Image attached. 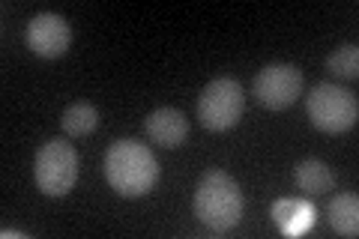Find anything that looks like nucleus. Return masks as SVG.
Here are the masks:
<instances>
[{"label": "nucleus", "mask_w": 359, "mask_h": 239, "mask_svg": "<svg viewBox=\"0 0 359 239\" xmlns=\"http://www.w3.org/2000/svg\"><path fill=\"white\" fill-rule=\"evenodd\" d=\"M105 179L120 198H144L159 179V162L147 144L120 138L105 153Z\"/></svg>", "instance_id": "nucleus-1"}, {"label": "nucleus", "mask_w": 359, "mask_h": 239, "mask_svg": "<svg viewBox=\"0 0 359 239\" xmlns=\"http://www.w3.org/2000/svg\"><path fill=\"white\" fill-rule=\"evenodd\" d=\"M195 215L210 231L224 233L243 219V191L224 170H207L195 189Z\"/></svg>", "instance_id": "nucleus-2"}, {"label": "nucleus", "mask_w": 359, "mask_h": 239, "mask_svg": "<svg viewBox=\"0 0 359 239\" xmlns=\"http://www.w3.org/2000/svg\"><path fill=\"white\" fill-rule=\"evenodd\" d=\"M33 179H36V189L45 198H63L69 195L75 179H78V153L69 141L51 138L45 141L36 158H33Z\"/></svg>", "instance_id": "nucleus-3"}, {"label": "nucleus", "mask_w": 359, "mask_h": 239, "mask_svg": "<svg viewBox=\"0 0 359 239\" xmlns=\"http://www.w3.org/2000/svg\"><path fill=\"white\" fill-rule=\"evenodd\" d=\"M306 114L314 129L327 135H341L356 126L359 105L351 90H344L339 84H318L306 96Z\"/></svg>", "instance_id": "nucleus-4"}, {"label": "nucleus", "mask_w": 359, "mask_h": 239, "mask_svg": "<svg viewBox=\"0 0 359 239\" xmlns=\"http://www.w3.org/2000/svg\"><path fill=\"white\" fill-rule=\"evenodd\" d=\"M245 111V93L233 78H216L198 96V120L207 132H228Z\"/></svg>", "instance_id": "nucleus-5"}, {"label": "nucleus", "mask_w": 359, "mask_h": 239, "mask_svg": "<svg viewBox=\"0 0 359 239\" xmlns=\"http://www.w3.org/2000/svg\"><path fill=\"white\" fill-rule=\"evenodd\" d=\"M302 93V72L294 63H269L255 75V99L269 111L290 108Z\"/></svg>", "instance_id": "nucleus-6"}, {"label": "nucleus", "mask_w": 359, "mask_h": 239, "mask_svg": "<svg viewBox=\"0 0 359 239\" xmlns=\"http://www.w3.org/2000/svg\"><path fill=\"white\" fill-rule=\"evenodd\" d=\"M27 48L36 54V57H45V60H57L69 51V42H72V30L66 25V18L57 15V13H39L30 18L27 25Z\"/></svg>", "instance_id": "nucleus-7"}, {"label": "nucleus", "mask_w": 359, "mask_h": 239, "mask_svg": "<svg viewBox=\"0 0 359 239\" xmlns=\"http://www.w3.org/2000/svg\"><path fill=\"white\" fill-rule=\"evenodd\" d=\"M144 129H147V138L156 144V146H165V150H174L186 141L189 135V120L183 111L177 108H156L147 114L144 120Z\"/></svg>", "instance_id": "nucleus-8"}, {"label": "nucleus", "mask_w": 359, "mask_h": 239, "mask_svg": "<svg viewBox=\"0 0 359 239\" xmlns=\"http://www.w3.org/2000/svg\"><path fill=\"white\" fill-rule=\"evenodd\" d=\"M273 221L278 224L282 233H302L306 227L311 224V207L306 200H297V198H282L273 203Z\"/></svg>", "instance_id": "nucleus-9"}, {"label": "nucleus", "mask_w": 359, "mask_h": 239, "mask_svg": "<svg viewBox=\"0 0 359 239\" xmlns=\"http://www.w3.org/2000/svg\"><path fill=\"white\" fill-rule=\"evenodd\" d=\"M294 179L299 191H306V195H323V191H330L335 186V174L327 162H320V158H306V162H299L297 170H294Z\"/></svg>", "instance_id": "nucleus-10"}, {"label": "nucleus", "mask_w": 359, "mask_h": 239, "mask_svg": "<svg viewBox=\"0 0 359 239\" xmlns=\"http://www.w3.org/2000/svg\"><path fill=\"white\" fill-rule=\"evenodd\" d=\"M330 224L339 236H356L359 233V200L356 195H335L330 200Z\"/></svg>", "instance_id": "nucleus-11"}, {"label": "nucleus", "mask_w": 359, "mask_h": 239, "mask_svg": "<svg viewBox=\"0 0 359 239\" xmlns=\"http://www.w3.org/2000/svg\"><path fill=\"white\" fill-rule=\"evenodd\" d=\"M60 126L69 138H87V135H93L99 126V111L90 105V102H75V105L63 111Z\"/></svg>", "instance_id": "nucleus-12"}, {"label": "nucleus", "mask_w": 359, "mask_h": 239, "mask_svg": "<svg viewBox=\"0 0 359 239\" xmlns=\"http://www.w3.org/2000/svg\"><path fill=\"white\" fill-rule=\"evenodd\" d=\"M327 72L335 78H356L359 75V48L353 42L339 45L330 57H327Z\"/></svg>", "instance_id": "nucleus-13"}]
</instances>
